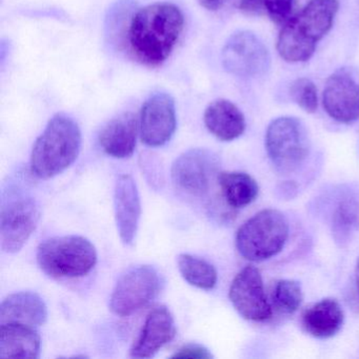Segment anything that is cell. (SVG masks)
Returning <instances> with one entry per match:
<instances>
[{"instance_id":"6da1fadb","label":"cell","mask_w":359,"mask_h":359,"mask_svg":"<svg viewBox=\"0 0 359 359\" xmlns=\"http://www.w3.org/2000/svg\"><path fill=\"white\" fill-rule=\"evenodd\" d=\"M184 28V16L171 3H156L131 16L126 39L134 60L150 68L161 66L177 45Z\"/></svg>"},{"instance_id":"7a4b0ae2","label":"cell","mask_w":359,"mask_h":359,"mask_svg":"<svg viewBox=\"0 0 359 359\" xmlns=\"http://www.w3.org/2000/svg\"><path fill=\"white\" fill-rule=\"evenodd\" d=\"M337 11V0H311L281 29L277 41L280 57L287 62L310 60L318 41L331 30Z\"/></svg>"},{"instance_id":"3957f363","label":"cell","mask_w":359,"mask_h":359,"mask_svg":"<svg viewBox=\"0 0 359 359\" xmlns=\"http://www.w3.org/2000/svg\"><path fill=\"white\" fill-rule=\"evenodd\" d=\"M81 142V129L71 117L64 114L52 117L33 146L30 161L33 175L50 180L66 171L79 157Z\"/></svg>"},{"instance_id":"277c9868","label":"cell","mask_w":359,"mask_h":359,"mask_svg":"<svg viewBox=\"0 0 359 359\" xmlns=\"http://www.w3.org/2000/svg\"><path fill=\"white\" fill-rule=\"evenodd\" d=\"M37 264L52 278H79L97 264V251L89 239L79 235L56 236L39 245Z\"/></svg>"},{"instance_id":"5b68a950","label":"cell","mask_w":359,"mask_h":359,"mask_svg":"<svg viewBox=\"0 0 359 359\" xmlns=\"http://www.w3.org/2000/svg\"><path fill=\"white\" fill-rule=\"evenodd\" d=\"M287 217L278 210L266 209L248 219L236 233V249L250 262H264L280 253L289 238Z\"/></svg>"},{"instance_id":"8992f818","label":"cell","mask_w":359,"mask_h":359,"mask_svg":"<svg viewBox=\"0 0 359 359\" xmlns=\"http://www.w3.org/2000/svg\"><path fill=\"white\" fill-rule=\"evenodd\" d=\"M266 149L278 173H294L310 154L311 142L306 126L295 117L274 119L266 129Z\"/></svg>"},{"instance_id":"52a82bcc","label":"cell","mask_w":359,"mask_h":359,"mask_svg":"<svg viewBox=\"0 0 359 359\" xmlns=\"http://www.w3.org/2000/svg\"><path fill=\"white\" fill-rule=\"evenodd\" d=\"M161 287V275L154 266H133L117 281L110 298L111 311L118 316H129L152 302Z\"/></svg>"},{"instance_id":"ba28073f","label":"cell","mask_w":359,"mask_h":359,"mask_svg":"<svg viewBox=\"0 0 359 359\" xmlns=\"http://www.w3.org/2000/svg\"><path fill=\"white\" fill-rule=\"evenodd\" d=\"M0 219L1 248L7 253H16L36 229L41 209L33 197L18 193L4 201Z\"/></svg>"},{"instance_id":"9c48e42d","label":"cell","mask_w":359,"mask_h":359,"mask_svg":"<svg viewBox=\"0 0 359 359\" xmlns=\"http://www.w3.org/2000/svg\"><path fill=\"white\" fill-rule=\"evenodd\" d=\"M224 70L238 77L262 76L270 69V53L257 35L238 31L229 37L222 51Z\"/></svg>"},{"instance_id":"30bf717a","label":"cell","mask_w":359,"mask_h":359,"mask_svg":"<svg viewBox=\"0 0 359 359\" xmlns=\"http://www.w3.org/2000/svg\"><path fill=\"white\" fill-rule=\"evenodd\" d=\"M218 158L207 149H191L182 153L172 165L174 184L189 194L201 196L208 192L218 175Z\"/></svg>"},{"instance_id":"8fae6325","label":"cell","mask_w":359,"mask_h":359,"mask_svg":"<svg viewBox=\"0 0 359 359\" xmlns=\"http://www.w3.org/2000/svg\"><path fill=\"white\" fill-rule=\"evenodd\" d=\"M323 108L338 123H354L359 119V73L342 68L334 72L325 83Z\"/></svg>"},{"instance_id":"7c38bea8","label":"cell","mask_w":359,"mask_h":359,"mask_svg":"<svg viewBox=\"0 0 359 359\" xmlns=\"http://www.w3.org/2000/svg\"><path fill=\"white\" fill-rule=\"evenodd\" d=\"M229 298L235 310L247 320L262 323L272 316L262 274L254 266H245L234 277Z\"/></svg>"},{"instance_id":"4fadbf2b","label":"cell","mask_w":359,"mask_h":359,"mask_svg":"<svg viewBox=\"0 0 359 359\" xmlns=\"http://www.w3.org/2000/svg\"><path fill=\"white\" fill-rule=\"evenodd\" d=\"M175 102L167 93L151 95L142 106L140 116L142 142L151 148L163 146L175 133Z\"/></svg>"},{"instance_id":"5bb4252c","label":"cell","mask_w":359,"mask_h":359,"mask_svg":"<svg viewBox=\"0 0 359 359\" xmlns=\"http://www.w3.org/2000/svg\"><path fill=\"white\" fill-rule=\"evenodd\" d=\"M114 214L117 231L123 245L133 243L142 216V203L137 184L128 174L117 178L114 189Z\"/></svg>"},{"instance_id":"9a60e30c","label":"cell","mask_w":359,"mask_h":359,"mask_svg":"<svg viewBox=\"0 0 359 359\" xmlns=\"http://www.w3.org/2000/svg\"><path fill=\"white\" fill-rule=\"evenodd\" d=\"M176 335L175 321L167 306L154 309L147 316L140 337L130 351L133 358H151Z\"/></svg>"},{"instance_id":"2e32d148","label":"cell","mask_w":359,"mask_h":359,"mask_svg":"<svg viewBox=\"0 0 359 359\" xmlns=\"http://www.w3.org/2000/svg\"><path fill=\"white\" fill-rule=\"evenodd\" d=\"M140 131V119L128 112L109 121L100 134L102 150L115 158H128L133 155Z\"/></svg>"},{"instance_id":"e0dca14e","label":"cell","mask_w":359,"mask_h":359,"mask_svg":"<svg viewBox=\"0 0 359 359\" xmlns=\"http://www.w3.org/2000/svg\"><path fill=\"white\" fill-rule=\"evenodd\" d=\"M48 319V308L43 298L34 292L24 291L11 294L0 306V325H18L39 327Z\"/></svg>"},{"instance_id":"ac0fdd59","label":"cell","mask_w":359,"mask_h":359,"mask_svg":"<svg viewBox=\"0 0 359 359\" xmlns=\"http://www.w3.org/2000/svg\"><path fill=\"white\" fill-rule=\"evenodd\" d=\"M203 121L210 133L222 142H232L243 135L245 119L230 100H217L205 109Z\"/></svg>"},{"instance_id":"d6986e66","label":"cell","mask_w":359,"mask_h":359,"mask_svg":"<svg viewBox=\"0 0 359 359\" xmlns=\"http://www.w3.org/2000/svg\"><path fill=\"white\" fill-rule=\"evenodd\" d=\"M344 313L339 302L333 298H325L304 311L302 327L309 335L319 339L335 336L342 327Z\"/></svg>"},{"instance_id":"ffe728a7","label":"cell","mask_w":359,"mask_h":359,"mask_svg":"<svg viewBox=\"0 0 359 359\" xmlns=\"http://www.w3.org/2000/svg\"><path fill=\"white\" fill-rule=\"evenodd\" d=\"M0 325L1 358H39L41 337L34 327L18 323Z\"/></svg>"},{"instance_id":"44dd1931","label":"cell","mask_w":359,"mask_h":359,"mask_svg":"<svg viewBox=\"0 0 359 359\" xmlns=\"http://www.w3.org/2000/svg\"><path fill=\"white\" fill-rule=\"evenodd\" d=\"M217 182L224 201L232 209L251 205L259 193L257 182L243 172H220Z\"/></svg>"},{"instance_id":"7402d4cb","label":"cell","mask_w":359,"mask_h":359,"mask_svg":"<svg viewBox=\"0 0 359 359\" xmlns=\"http://www.w3.org/2000/svg\"><path fill=\"white\" fill-rule=\"evenodd\" d=\"M359 228V203L352 195L342 197L332 215V233L336 243L344 245Z\"/></svg>"},{"instance_id":"603a6c76","label":"cell","mask_w":359,"mask_h":359,"mask_svg":"<svg viewBox=\"0 0 359 359\" xmlns=\"http://www.w3.org/2000/svg\"><path fill=\"white\" fill-rule=\"evenodd\" d=\"M177 266L182 278L193 287L201 290H212L217 283V271L213 264L203 258L191 254H180Z\"/></svg>"},{"instance_id":"cb8c5ba5","label":"cell","mask_w":359,"mask_h":359,"mask_svg":"<svg viewBox=\"0 0 359 359\" xmlns=\"http://www.w3.org/2000/svg\"><path fill=\"white\" fill-rule=\"evenodd\" d=\"M294 0H241L239 10L247 15L266 14L275 24H285L293 9Z\"/></svg>"},{"instance_id":"d4e9b609","label":"cell","mask_w":359,"mask_h":359,"mask_svg":"<svg viewBox=\"0 0 359 359\" xmlns=\"http://www.w3.org/2000/svg\"><path fill=\"white\" fill-rule=\"evenodd\" d=\"M304 292L298 281L283 279L275 285L273 302L279 312L293 314L302 306Z\"/></svg>"},{"instance_id":"484cf974","label":"cell","mask_w":359,"mask_h":359,"mask_svg":"<svg viewBox=\"0 0 359 359\" xmlns=\"http://www.w3.org/2000/svg\"><path fill=\"white\" fill-rule=\"evenodd\" d=\"M292 100L306 113H314L318 106L316 86L308 79H296L290 88Z\"/></svg>"},{"instance_id":"4316f807","label":"cell","mask_w":359,"mask_h":359,"mask_svg":"<svg viewBox=\"0 0 359 359\" xmlns=\"http://www.w3.org/2000/svg\"><path fill=\"white\" fill-rule=\"evenodd\" d=\"M172 358L210 359L213 358V355L205 346L199 344H187L180 348L175 354L172 355Z\"/></svg>"},{"instance_id":"83f0119b","label":"cell","mask_w":359,"mask_h":359,"mask_svg":"<svg viewBox=\"0 0 359 359\" xmlns=\"http://www.w3.org/2000/svg\"><path fill=\"white\" fill-rule=\"evenodd\" d=\"M201 7L205 9L209 10V11H217V10L222 9L229 0H198Z\"/></svg>"},{"instance_id":"f1b7e54d","label":"cell","mask_w":359,"mask_h":359,"mask_svg":"<svg viewBox=\"0 0 359 359\" xmlns=\"http://www.w3.org/2000/svg\"><path fill=\"white\" fill-rule=\"evenodd\" d=\"M355 283H356L357 292L359 295V257L357 259L356 266H355Z\"/></svg>"}]
</instances>
